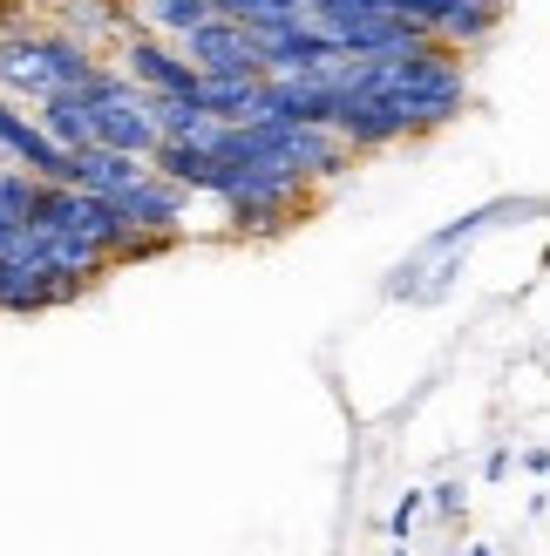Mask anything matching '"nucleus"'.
<instances>
[{"label": "nucleus", "mask_w": 550, "mask_h": 556, "mask_svg": "<svg viewBox=\"0 0 550 556\" xmlns=\"http://www.w3.org/2000/svg\"><path fill=\"white\" fill-rule=\"evenodd\" d=\"M177 54H184L198 75H265L259 35H252V27H238V21H225V14H204V21L177 41Z\"/></svg>", "instance_id": "1"}, {"label": "nucleus", "mask_w": 550, "mask_h": 556, "mask_svg": "<svg viewBox=\"0 0 550 556\" xmlns=\"http://www.w3.org/2000/svg\"><path fill=\"white\" fill-rule=\"evenodd\" d=\"M116 68L129 89H143V96H198V68L177 54V41H163V35H123L116 41Z\"/></svg>", "instance_id": "2"}, {"label": "nucleus", "mask_w": 550, "mask_h": 556, "mask_svg": "<svg viewBox=\"0 0 550 556\" xmlns=\"http://www.w3.org/2000/svg\"><path fill=\"white\" fill-rule=\"evenodd\" d=\"M89 143L123 150V156H143V163H150V150L163 143V136H157V123H150V109H143V89L116 81L109 96H96V102H89Z\"/></svg>", "instance_id": "3"}, {"label": "nucleus", "mask_w": 550, "mask_h": 556, "mask_svg": "<svg viewBox=\"0 0 550 556\" xmlns=\"http://www.w3.org/2000/svg\"><path fill=\"white\" fill-rule=\"evenodd\" d=\"M259 62H265V75H320V68L340 62V48L299 14V21H279L259 35Z\"/></svg>", "instance_id": "4"}, {"label": "nucleus", "mask_w": 550, "mask_h": 556, "mask_svg": "<svg viewBox=\"0 0 550 556\" xmlns=\"http://www.w3.org/2000/svg\"><path fill=\"white\" fill-rule=\"evenodd\" d=\"M109 204L123 211V225H129V231H163V238H177V231H184V190H177V184H163L157 170H143V177L123 190V198H109Z\"/></svg>", "instance_id": "5"}, {"label": "nucleus", "mask_w": 550, "mask_h": 556, "mask_svg": "<svg viewBox=\"0 0 550 556\" xmlns=\"http://www.w3.org/2000/svg\"><path fill=\"white\" fill-rule=\"evenodd\" d=\"M143 170H150L143 156H123V150H102V143L68 150V184L89 190V198H123V190L143 177Z\"/></svg>", "instance_id": "6"}, {"label": "nucleus", "mask_w": 550, "mask_h": 556, "mask_svg": "<svg viewBox=\"0 0 550 556\" xmlns=\"http://www.w3.org/2000/svg\"><path fill=\"white\" fill-rule=\"evenodd\" d=\"M54 89V68L41 54V35H0V96L8 102H41Z\"/></svg>", "instance_id": "7"}, {"label": "nucleus", "mask_w": 550, "mask_h": 556, "mask_svg": "<svg viewBox=\"0 0 550 556\" xmlns=\"http://www.w3.org/2000/svg\"><path fill=\"white\" fill-rule=\"evenodd\" d=\"M265 75H198V109L217 123H259Z\"/></svg>", "instance_id": "8"}, {"label": "nucleus", "mask_w": 550, "mask_h": 556, "mask_svg": "<svg viewBox=\"0 0 550 556\" xmlns=\"http://www.w3.org/2000/svg\"><path fill=\"white\" fill-rule=\"evenodd\" d=\"M27 116L41 123V136H48L54 150H82V143H89V102H82L75 89H48Z\"/></svg>", "instance_id": "9"}, {"label": "nucleus", "mask_w": 550, "mask_h": 556, "mask_svg": "<svg viewBox=\"0 0 550 556\" xmlns=\"http://www.w3.org/2000/svg\"><path fill=\"white\" fill-rule=\"evenodd\" d=\"M150 170H157L163 184H177V190H211V184H217V156L190 150V143H157V150H150Z\"/></svg>", "instance_id": "10"}, {"label": "nucleus", "mask_w": 550, "mask_h": 556, "mask_svg": "<svg viewBox=\"0 0 550 556\" xmlns=\"http://www.w3.org/2000/svg\"><path fill=\"white\" fill-rule=\"evenodd\" d=\"M497 8H449L442 21H435L428 27V41L435 48H476V41H489V35H497Z\"/></svg>", "instance_id": "11"}, {"label": "nucleus", "mask_w": 550, "mask_h": 556, "mask_svg": "<svg viewBox=\"0 0 550 556\" xmlns=\"http://www.w3.org/2000/svg\"><path fill=\"white\" fill-rule=\"evenodd\" d=\"M204 14H211V0H143V8H136L143 35H171V41H184Z\"/></svg>", "instance_id": "12"}, {"label": "nucleus", "mask_w": 550, "mask_h": 556, "mask_svg": "<svg viewBox=\"0 0 550 556\" xmlns=\"http://www.w3.org/2000/svg\"><path fill=\"white\" fill-rule=\"evenodd\" d=\"M211 14H225L238 27H252V35H265V27H279V21H299L307 0H211Z\"/></svg>", "instance_id": "13"}, {"label": "nucleus", "mask_w": 550, "mask_h": 556, "mask_svg": "<svg viewBox=\"0 0 550 556\" xmlns=\"http://www.w3.org/2000/svg\"><path fill=\"white\" fill-rule=\"evenodd\" d=\"M35 190H41V177H27V170H14V163H0V225H27Z\"/></svg>", "instance_id": "14"}, {"label": "nucleus", "mask_w": 550, "mask_h": 556, "mask_svg": "<svg viewBox=\"0 0 550 556\" xmlns=\"http://www.w3.org/2000/svg\"><path fill=\"white\" fill-rule=\"evenodd\" d=\"M422 509H428V495H415V489H408L401 503H395V516H388V530H395V536H408V530H415V516H422Z\"/></svg>", "instance_id": "15"}, {"label": "nucleus", "mask_w": 550, "mask_h": 556, "mask_svg": "<svg viewBox=\"0 0 550 556\" xmlns=\"http://www.w3.org/2000/svg\"><path fill=\"white\" fill-rule=\"evenodd\" d=\"M455 8H497L503 14V0H455Z\"/></svg>", "instance_id": "16"}, {"label": "nucleus", "mask_w": 550, "mask_h": 556, "mask_svg": "<svg viewBox=\"0 0 550 556\" xmlns=\"http://www.w3.org/2000/svg\"><path fill=\"white\" fill-rule=\"evenodd\" d=\"M395 556H408V549H395Z\"/></svg>", "instance_id": "17"}]
</instances>
